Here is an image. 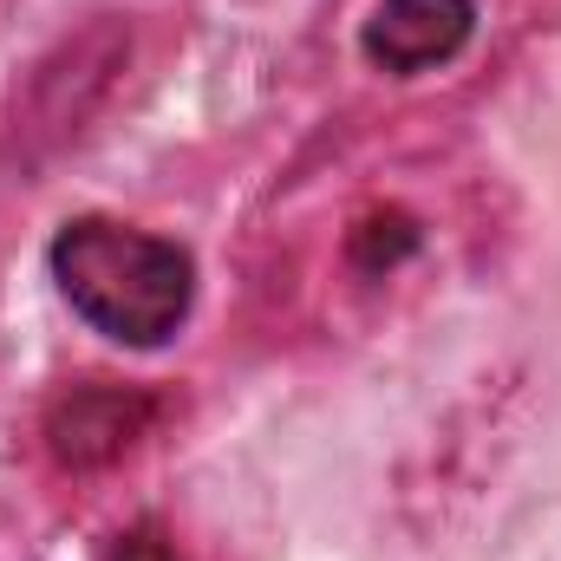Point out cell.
<instances>
[{"mask_svg": "<svg viewBox=\"0 0 561 561\" xmlns=\"http://www.w3.org/2000/svg\"><path fill=\"white\" fill-rule=\"evenodd\" d=\"M105 561H183V556H176V542H170L157 523H131V529L112 542V556Z\"/></svg>", "mask_w": 561, "mask_h": 561, "instance_id": "8992f818", "label": "cell"}, {"mask_svg": "<svg viewBox=\"0 0 561 561\" xmlns=\"http://www.w3.org/2000/svg\"><path fill=\"white\" fill-rule=\"evenodd\" d=\"M477 33V0H379L359 20V59L386 79L450 66Z\"/></svg>", "mask_w": 561, "mask_h": 561, "instance_id": "277c9868", "label": "cell"}, {"mask_svg": "<svg viewBox=\"0 0 561 561\" xmlns=\"http://www.w3.org/2000/svg\"><path fill=\"white\" fill-rule=\"evenodd\" d=\"M424 249V229L412 209H366L353 229H346V262L359 268V275H392L399 262H412Z\"/></svg>", "mask_w": 561, "mask_h": 561, "instance_id": "5b68a950", "label": "cell"}, {"mask_svg": "<svg viewBox=\"0 0 561 561\" xmlns=\"http://www.w3.org/2000/svg\"><path fill=\"white\" fill-rule=\"evenodd\" d=\"M125 53H131V26L99 20V26H85L79 39H66V46L33 72V85H26V99H20V112H13L20 163H33L39 144H59L66 131H79V118L105 99V85H112V72L125 66Z\"/></svg>", "mask_w": 561, "mask_h": 561, "instance_id": "7a4b0ae2", "label": "cell"}, {"mask_svg": "<svg viewBox=\"0 0 561 561\" xmlns=\"http://www.w3.org/2000/svg\"><path fill=\"white\" fill-rule=\"evenodd\" d=\"M46 275L59 300L112 346L157 353L183 333L196 307V255L118 216H72L46 242Z\"/></svg>", "mask_w": 561, "mask_h": 561, "instance_id": "6da1fadb", "label": "cell"}, {"mask_svg": "<svg viewBox=\"0 0 561 561\" xmlns=\"http://www.w3.org/2000/svg\"><path fill=\"white\" fill-rule=\"evenodd\" d=\"M157 392L144 386H112V379H85V386H66L53 405H46V450L53 463L66 470H105L118 457H131L150 424H157Z\"/></svg>", "mask_w": 561, "mask_h": 561, "instance_id": "3957f363", "label": "cell"}]
</instances>
